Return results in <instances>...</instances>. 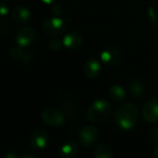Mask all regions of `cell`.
Listing matches in <instances>:
<instances>
[{
    "instance_id": "6da1fadb",
    "label": "cell",
    "mask_w": 158,
    "mask_h": 158,
    "mask_svg": "<svg viewBox=\"0 0 158 158\" xmlns=\"http://www.w3.org/2000/svg\"><path fill=\"white\" fill-rule=\"evenodd\" d=\"M115 122L123 131H130L135 127L139 119V108L133 104L120 106L115 112Z\"/></svg>"
},
{
    "instance_id": "7a4b0ae2",
    "label": "cell",
    "mask_w": 158,
    "mask_h": 158,
    "mask_svg": "<svg viewBox=\"0 0 158 158\" xmlns=\"http://www.w3.org/2000/svg\"><path fill=\"white\" fill-rule=\"evenodd\" d=\"M111 111V105L106 100L97 99L87 109L86 117L93 123H101L110 117Z\"/></svg>"
},
{
    "instance_id": "3957f363",
    "label": "cell",
    "mask_w": 158,
    "mask_h": 158,
    "mask_svg": "<svg viewBox=\"0 0 158 158\" xmlns=\"http://www.w3.org/2000/svg\"><path fill=\"white\" fill-rule=\"evenodd\" d=\"M41 118L44 124L52 127H59L66 122V117L63 111L54 106H49L44 109Z\"/></svg>"
},
{
    "instance_id": "277c9868",
    "label": "cell",
    "mask_w": 158,
    "mask_h": 158,
    "mask_svg": "<svg viewBox=\"0 0 158 158\" xmlns=\"http://www.w3.org/2000/svg\"><path fill=\"white\" fill-rule=\"evenodd\" d=\"M66 27L64 20L56 17L45 20L43 24L44 32L50 37H56L62 34L65 31Z\"/></svg>"
},
{
    "instance_id": "5b68a950",
    "label": "cell",
    "mask_w": 158,
    "mask_h": 158,
    "mask_svg": "<svg viewBox=\"0 0 158 158\" xmlns=\"http://www.w3.org/2000/svg\"><path fill=\"white\" fill-rule=\"evenodd\" d=\"M99 132L96 127L93 125H87L83 127L79 134L80 143L84 147L93 146L98 140Z\"/></svg>"
},
{
    "instance_id": "8992f818",
    "label": "cell",
    "mask_w": 158,
    "mask_h": 158,
    "mask_svg": "<svg viewBox=\"0 0 158 158\" xmlns=\"http://www.w3.org/2000/svg\"><path fill=\"white\" fill-rule=\"evenodd\" d=\"M143 118L146 122H158V100L153 98L149 100L143 108Z\"/></svg>"
},
{
    "instance_id": "52a82bcc",
    "label": "cell",
    "mask_w": 158,
    "mask_h": 158,
    "mask_svg": "<svg viewBox=\"0 0 158 158\" xmlns=\"http://www.w3.org/2000/svg\"><path fill=\"white\" fill-rule=\"evenodd\" d=\"M35 31L32 28L24 27L18 31L15 41L18 45L21 47H26L31 44V43L35 40Z\"/></svg>"
},
{
    "instance_id": "ba28073f",
    "label": "cell",
    "mask_w": 158,
    "mask_h": 158,
    "mask_svg": "<svg viewBox=\"0 0 158 158\" xmlns=\"http://www.w3.org/2000/svg\"><path fill=\"white\" fill-rule=\"evenodd\" d=\"M101 59L107 67H116L122 60V54L116 48H109L102 52Z\"/></svg>"
},
{
    "instance_id": "9c48e42d",
    "label": "cell",
    "mask_w": 158,
    "mask_h": 158,
    "mask_svg": "<svg viewBox=\"0 0 158 158\" xmlns=\"http://www.w3.org/2000/svg\"><path fill=\"white\" fill-rule=\"evenodd\" d=\"M49 142L48 135L45 131L38 130L33 131L29 137V143L34 149H44Z\"/></svg>"
},
{
    "instance_id": "30bf717a",
    "label": "cell",
    "mask_w": 158,
    "mask_h": 158,
    "mask_svg": "<svg viewBox=\"0 0 158 158\" xmlns=\"http://www.w3.org/2000/svg\"><path fill=\"white\" fill-rule=\"evenodd\" d=\"M31 18V12L25 6H18L12 10V19L17 24H25Z\"/></svg>"
},
{
    "instance_id": "8fae6325",
    "label": "cell",
    "mask_w": 158,
    "mask_h": 158,
    "mask_svg": "<svg viewBox=\"0 0 158 158\" xmlns=\"http://www.w3.org/2000/svg\"><path fill=\"white\" fill-rule=\"evenodd\" d=\"M82 43V37L76 31L69 32L63 38V44L69 49H76L81 46Z\"/></svg>"
},
{
    "instance_id": "7c38bea8",
    "label": "cell",
    "mask_w": 158,
    "mask_h": 158,
    "mask_svg": "<svg viewBox=\"0 0 158 158\" xmlns=\"http://www.w3.org/2000/svg\"><path fill=\"white\" fill-rule=\"evenodd\" d=\"M101 71V66L99 62L95 59H89L83 68V72L85 76L89 79H94L96 78Z\"/></svg>"
},
{
    "instance_id": "4fadbf2b",
    "label": "cell",
    "mask_w": 158,
    "mask_h": 158,
    "mask_svg": "<svg viewBox=\"0 0 158 158\" xmlns=\"http://www.w3.org/2000/svg\"><path fill=\"white\" fill-rule=\"evenodd\" d=\"M79 147L74 142H68L59 148V156L61 158H73L76 156Z\"/></svg>"
},
{
    "instance_id": "5bb4252c",
    "label": "cell",
    "mask_w": 158,
    "mask_h": 158,
    "mask_svg": "<svg viewBox=\"0 0 158 158\" xmlns=\"http://www.w3.org/2000/svg\"><path fill=\"white\" fill-rule=\"evenodd\" d=\"M109 96L112 101L116 103H121L126 98V92L120 85H113L109 89Z\"/></svg>"
},
{
    "instance_id": "9a60e30c",
    "label": "cell",
    "mask_w": 158,
    "mask_h": 158,
    "mask_svg": "<svg viewBox=\"0 0 158 158\" xmlns=\"http://www.w3.org/2000/svg\"><path fill=\"white\" fill-rule=\"evenodd\" d=\"M94 158H113V152L111 147L106 143L98 144L94 151Z\"/></svg>"
},
{
    "instance_id": "2e32d148",
    "label": "cell",
    "mask_w": 158,
    "mask_h": 158,
    "mask_svg": "<svg viewBox=\"0 0 158 158\" xmlns=\"http://www.w3.org/2000/svg\"><path fill=\"white\" fill-rule=\"evenodd\" d=\"M129 93L131 97L139 98L144 93V86L139 81H132L129 83Z\"/></svg>"
},
{
    "instance_id": "e0dca14e",
    "label": "cell",
    "mask_w": 158,
    "mask_h": 158,
    "mask_svg": "<svg viewBox=\"0 0 158 158\" xmlns=\"http://www.w3.org/2000/svg\"><path fill=\"white\" fill-rule=\"evenodd\" d=\"M25 52H26V51L23 50V47H21V46H19V45L12 47L11 50H10V54H11L12 57L17 58V59H19V60L22 59V57H23Z\"/></svg>"
},
{
    "instance_id": "ac0fdd59",
    "label": "cell",
    "mask_w": 158,
    "mask_h": 158,
    "mask_svg": "<svg viewBox=\"0 0 158 158\" xmlns=\"http://www.w3.org/2000/svg\"><path fill=\"white\" fill-rule=\"evenodd\" d=\"M63 44V41H61L59 38H53L49 42V48L53 51H58Z\"/></svg>"
},
{
    "instance_id": "d6986e66",
    "label": "cell",
    "mask_w": 158,
    "mask_h": 158,
    "mask_svg": "<svg viewBox=\"0 0 158 158\" xmlns=\"http://www.w3.org/2000/svg\"><path fill=\"white\" fill-rule=\"evenodd\" d=\"M51 12L52 14L55 16V17H59L60 15H62L63 13V9L60 6H57V5H54L52 7H51Z\"/></svg>"
},
{
    "instance_id": "ffe728a7",
    "label": "cell",
    "mask_w": 158,
    "mask_h": 158,
    "mask_svg": "<svg viewBox=\"0 0 158 158\" xmlns=\"http://www.w3.org/2000/svg\"><path fill=\"white\" fill-rule=\"evenodd\" d=\"M5 158H19L18 153L14 150L7 151L5 155Z\"/></svg>"
},
{
    "instance_id": "44dd1931",
    "label": "cell",
    "mask_w": 158,
    "mask_h": 158,
    "mask_svg": "<svg viewBox=\"0 0 158 158\" xmlns=\"http://www.w3.org/2000/svg\"><path fill=\"white\" fill-rule=\"evenodd\" d=\"M150 136L153 140L158 142V127L152 129V131H150Z\"/></svg>"
},
{
    "instance_id": "7402d4cb",
    "label": "cell",
    "mask_w": 158,
    "mask_h": 158,
    "mask_svg": "<svg viewBox=\"0 0 158 158\" xmlns=\"http://www.w3.org/2000/svg\"><path fill=\"white\" fill-rule=\"evenodd\" d=\"M0 11H1V15L2 16H6L7 14V12H8L7 7L3 3H1V5H0Z\"/></svg>"
},
{
    "instance_id": "603a6c76",
    "label": "cell",
    "mask_w": 158,
    "mask_h": 158,
    "mask_svg": "<svg viewBox=\"0 0 158 158\" xmlns=\"http://www.w3.org/2000/svg\"><path fill=\"white\" fill-rule=\"evenodd\" d=\"M20 158H37L34 155H32V154H30V153H26V154H24Z\"/></svg>"
},
{
    "instance_id": "cb8c5ba5",
    "label": "cell",
    "mask_w": 158,
    "mask_h": 158,
    "mask_svg": "<svg viewBox=\"0 0 158 158\" xmlns=\"http://www.w3.org/2000/svg\"><path fill=\"white\" fill-rule=\"evenodd\" d=\"M44 3H45V4H48V5H53V4H55L57 0H42Z\"/></svg>"
},
{
    "instance_id": "d4e9b609",
    "label": "cell",
    "mask_w": 158,
    "mask_h": 158,
    "mask_svg": "<svg viewBox=\"0 0 158 158\" xmlns=\"http://www.w3.org/2000/svg\"><path fill=\"white\" fill-rule=\"evenodd\" d=\"M155 156L158 158V144H156V146L155 147Z\"/></svg>"
}]
</instances>
